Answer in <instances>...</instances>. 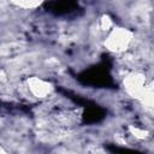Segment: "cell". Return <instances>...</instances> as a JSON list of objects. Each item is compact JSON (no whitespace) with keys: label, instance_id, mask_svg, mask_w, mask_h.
<instances>
[{"label":"cell","instance_id":"6da1fadb","mask_svg":"<svg viewBox=\"0 0 154 154\" xmlns=\"http://www.w3.org/2000/svg\"><path fill=\"white\" fill-rule=\"evenodd\" d=\"M103 47L114 54L124 55L134 52L136 35L131 29L125 26H113L103 37Z\"/></svg>","mask_w":154,"mask_h":154},{"label":"cell","instance_id":"7a4b0ae2","mask_svg":"<svg viewBox=\"0 0 154 154\" xmlns=\"http://www.w3.org/2000/svg\"><path fill=\"white\" fill-rule=\"evenodd\" d=\"M22 90L26 97L36 101H46L54 94L53 84L45 77L40 76L26 77L22 82Z\"/></svg>","mask_w":154,"mask_h":154},{"label":"cell","instance_id":"3957f363","mask_svg":"<svg viewBox=\"0 0 154 154\" xmlns=\"http://www.w3.org/2000/svg\"><path fill=\"white\" fill-rule=\"evenodd\" d=\"M8 5L19 11H35L45 0H7Z\"/></svg>","mask_w":154,"mask_h":154}]
</instances>
